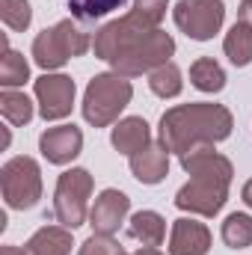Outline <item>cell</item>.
Wrapping results in <instances>:
<instances>
[{"mask_svg": "<svg viewBox=\"0 0 252 255\" xmlns=\"http://www.w3.org/2000/svg\"><path fill=\"white\" fill-rule=\"evenodd\" d=\"M181 166L190 181L175 193V208L196 217H217L229 199L232 187V160L214 148V142H199L181 154Z\"/></svg>", "mask_w": 252, "mask_h": 255, "instance_id": "cell-1", "label": "cell"}, {"mask_svg": "<svg viewBox=\"0 0 252 255\" xmlns=\"http://www.w3.org/2000/svg\"><path fill=\"white\" fill-rule=\"evenodd\" d=\"M235 119L229 107L223 104H208V101H190L166 110L160 116V142L175 151L178 157L199 145V142H220L232 136Z\"/></svg>", "mask_w": 252, "mask_h": 255, "instance_id": "cell-2", "label": "cell"}, {"mask_svg": "<svg viewBox=\"0 0 252 255\" xmlns=\"http://www.w3.org/2000/svg\"><path fill=\"white\" fill-rule=\"evenodd\" d=\"M92 42L95 39L89 36V30H83L71 18H63L33 39V60L39 68L51 71V68H60L74 57H83L92 48Z\"/></svg>", "mask_w": 252, "mask_h": 255, "instance_id": "cell-3", "label": "cell"}, {"mask_svg": "<svg viewBox=\"0 0 252 255\" xmlns=\"http://www.w3.org/2000/svg\"><path fill=\"white\" fill-rule=\"evenodd\" d=\"M133 98L130 80L110 71V74H95L83 92V119L95 128H107L119 119Z\"/></svg>", "mask_w": 252, "mask_h": 255, "instance_id": "cell-4", "label": "cell"}, {"mask_svg": "<svg viewBox=\"0 0 252 255\" xmlns=\"http://www.w3.org/2000/svg\"><path fill=\"white\" fill-rule=\"evenodd\" d=\"M0 190L9 208L15 211H30L42 199V169L33 157L18 154L3 163L0 169Z\"/></svg>", "mask_w": 252, "mask_h": 255, "instance_id": "cell-5", "label": "cell"}, {"mask_svg": "<svg viewBox=\"0 0 252 255\" xmlns=\"http://www.w3.org/2000/svg\"><path fill=\"white\" fill-rule=\"evenodd\" d=\"M89 196H92V175L80 166L65 169L54 190V217L74 232L89 217Z\"/></svg>", "mask_w": 252, "mask_h": 255, "instance_id": "cell-6", "label": "cell"}, {"mask_svg": "<svg viewBox=\"0 0 252 255\" xmlns=\"http://www.w3.org/2000/svg\"><path fill=\"white\" fill-rule=\"evenodd\" d=\"M154 30H160V27H151L142 15H136V12L130 9L125 18H116V21L104 24V27L95 33L92 51H95V57H98V60L113 63L116 57L127 54L136 42H142V39H145L148 33H154Z\"/></svg>", "mask_w": 252, "mask_h": 255, "instance_id": "cell-7", "label": "cell"}, {"mask_svg": "<svg viewBox=\"0 0 252 255\" xmlns=\"http://www.w3.org/2000/svg\"><path fill=\"white\" fill-rule=\"evenodd\" d=\"M172 54H175V39L163 30H154L142 42H136L127 54L116 57L110 65L122 77H139V74H151L154 68L166 65Z\"/></svg>", "mask_w": 252, "mask_h": 255, "instance_id": "cell-8", "label": "cell"}, {"mask_svg": "<svg viewBox=\"0 0 252 255\" xmlns=\"http://www.w3.org/2000/svg\"><path fill=\"white\" fill-rule=\"evenodd\" d=\"M172 18L178 30L187 33L193 42H208L220 33L226 21V6L220 0H178Z\"/></svg>", "mask_w": 252, "mask_h": 255, "instance_id": "cell-9", "label": "cell"}, {"mask_svg": "<svg viewBox=\"0 0 252 255\" xmlns=\"http://www.w3.org/2000/svg\"><path fill=\"white\" fill-rule=\"evenodd\" d=\"M36 101H39V113L45 122H57L65 119L74 107V80L68 74H42L36 80Z\"/></svg>", "mask_w": 252, "mask_h": 255, "instance_id": "cell-10", "label": "cell"}, {"mask_svg": "<svg viewBox=\"0 0 252 255\" xmlns=\"http://www.w3.org/2000/svg\"><path fill=\"white\" fill-rule=\"evenodd\" d=\"M127 211H130V199L122 190L107 187L98 193L95 205L89 208V226L95 235H116L119 226L125 223Z\"/></svg>", "mask_w": 252, "mask_h": 255, "instance_id": "cell-11", "label": "cell"}, {"mask_svg": "<svg viewBox=\"0 0 252 255\" xmlns=\"http://www.w3.org/2000/svg\"><path fill=\"white\" fill-rule=\"evenodd\" d=\"M83 148V130L77 125H57L48 128L42 136H39V151L48 163H57V166H65L71 163Z\"/></svg>", "mask_w": 252, "mask_h": 255, "instance_id": "cell-12", "label": "cell"}, {"mask_svg": "<svg viewBox=\"0 0 252 255\" xmlns=\"http://www.w3.org/2000/svg\"><path fill=\"white\" fill-rule=\"evenodd\" d=\"M130 172L139 184H160L166 175H169V148L157 139V142H148L145 148H139L136 154H130Z\"/></svg>", "mask_w": 252, "mask_h": 255, "instance_id": "cell-13", "label": "cell"}, {"mask_svg": "<svg viewBox=\"0 0 252 255\" xmlns=\"http://www.w3.org/2000/svg\"><path fill=\"white\" fill-rule=\"evenodd\" d=\"M211 250V232L205 223L181 217L172 223L169 235V255H208Z\"/></svg>", "mask_w": 252, "mask_h": 255, "instance_id": "cell-14", "label": "cell"}, {"mask_svg": "<svg viewBox=\"0 0 252 255\" xmlns=\"http://www.w3.org/2000/svg\"><path fill=\"white\" fill-rule=\"evenodd\" d=\"M110 142L119 154H136L139 148H145L151 142V128L142 116H127V119H119L113 133H110Z\"/></svg>", "mask_w": 252, "mask_h": 255, "instance_id": "cell-15", "label": "cell"}, {"mask_svg": "<svg viewBox=\"0 0 252 255\" xmlns=\"http://www.w3.org/2000/svg\"><path fill=\"white\" fill-rule=\"evenodd\" d=\"M74 247L71 232L65 226H42L24 247L27 255H68Z\"/></svg>", "mask_w": 252, "mask_h": 255, "instance_id": "cell-16", "label": "cell"}, {"mask_svg": "<svg viewBox=\"0 0 252 255\" xmlns=\"http://www.w3.org/2000/svg\"><path fill=\"white\" fill-rule=\"evenodd\" d=\"M127 235L142 247H160L166 238V220L157 211H136L127 223Z\"/></svg>", "mask_w": 252, "mask_h": 255, "instance_id": "cell-17", "label": "cell"}, {"mask_svg": "<svg viewBox=\"0 0 252 255\" xmlns=\"http://www.w3.org/2000/svg\"><path fill=\"white\" fill-rule=\"evenodd\" d=\"M223 51H226V57L232 60V65H238V68L250 65L252 63V27L250 24L235 21L232 30H229L226 39H223Z\"/></svg>", "mask_w": 252, "mask_h": 255, "instance_id": "cell-18", "label": "cell"}, {"mask_svg": "<svg viewBox=\"0 0 252 255\" xmlns=\"http://www.w3.org/2000/svg\"><path fill=\"white\" fill-rule=\"evenodd\" d=\"M190 83L199 92H220L226 86V71L214 57H199L190 65Z\"/></svg>", "mask_w": 252, "mask_h": 255, "instance_id": "cell-19", "label": "cell"}, {"mask_svg": "<svg viewBox=\"0 0 252 255\" xmlns=\"http://www.w3.org/2000/svg\"><path fill=\"white\" fill-rule=\"evenodd\" d=\"M0 113L9 125L24 128L30 119H33V101L24 95V92H15V89H3L0 92Z\"/></svg>", "mask_w": 252, "mask_h": 255, "instance_id": "cell-20", "label": "cell"}, {"mask_svg": "<svg viewBox=\"0 0 252 255\" xmlns=\"http://www.w3.org/2000/svg\"><path fill=\"white\" fill-rule=\"evenodd\" d=\"M27 80H30V65L24 60V54L12 51L6 45V39H3V60H0V83H3V89H15V86H21Z\"/></svg>", "mask_w": 252, "mask_h": 255, "instance_id": "cell-21", "label": "cell"}, {"mask_svg": "<svg viewBox=\"0 0 252 255\" xmlns=\"http://www.w3.org/2000/svg\"><path fill=\"white\" fill-rule=\"evenodd\" d=\"M148 89L157 98H175V95H181V89H184L181 68L175 63H166V65H160V68H154L148 74Z\"/></svg>", "mask_w": 252, "mask_h": 255, "instance_id": "cell-22", "label": "cell"}, {"mask_svg": "<svg viewBox=\"0 0 252 255\" xmlns=\"http://www.w3.org/2000/svg\"><path fill=\"white\" fill-rule=\"evenodd\" d=\"M223 244L232 250L252 247V217L250 214H229L223 223Z\"/></svg>", "mask_w": 252, "mask_h": 255, "instance_id": "cell-23", "label": "cell"}, {"mask_svg": "<svg viewBox=\"0 0 252 255\" xmlns=\"http://www.w3.org/2000/svg\"><path fill=\"white\" fill-rule=\"evenodd\" d=\"M65 6H68L71 15L80 18V21H98V18H104V15H110V12L122 9L125 0H65Z\"/></svg>", "mask_w": 252, "mask_h": 255, "instance_id": "cell-24", "label": "cell"}, {"mask_svg": "<svg viewBox=\"0 0 252 255\" xmlns=\"http://www.w3.org/2000/svg\"><path fill=\"white\" fill-rule=\"evenodd\" d=\"M0 18L9 30L15 33H24L33 21V9H30V0H3L0 3Z\"/></svg>", "mask_w": 252, "mask_h": 255, "instance_id": "cell-25", "label": "cell"}, {"mask_svg": "<svg viewBox=\"0 0 252 255\" xmlns=\"http://www.w3.org/2000/svg\"><path fill=\"white\" fill-rule=\"evenodd\" d=\"M122 247L119 241H113V235H92L80 244V253L77 255H119Z\"/></svg>", "mask_w": 252, "mask_h": 255, "instance_id": "cell-26", "label": "cell"}, {"mask_svg": "<svg viewBox=\"0 0 252 255\" xmlns=\"http://www.w3.org/2000/svg\"><path fill=\"white\" fill-rule=\"evenodd\" d=\"M166 6H169V0H133V12L142 15L151 27H160V21L166 15Z\"/></svg>", "mask_w": 252, "mask_h": 255, "instance_id": "cell-27", "label": "cell"}, {"mask_svg": "<svg viewBox=\"0 0 252 255\" xmlns=\"http://www.w3.org/2000/svg\"><path fill=\"white\" fill-rule=\"evenodd\" d=\"M238 21H244V24H250V27H252V0H241Z\"/></svg>", "mask_w": 252, "mask_h": 255, "instance_id": "cell-28", "label": "cell"}, {"mask_svg": "<svg viewBox=\"0 0 252 255\" xmlns=\"http://www.w3.org/2000/svg\"><path fill=\"white\" fill-rule=\"evenodd\" d=\"M241 196H244V202H247V208H252V178L244 184V190H241Z\"/></svg>", "mask_w": 252, "mask_h": 255, "instance_id": "cell-29", "label": "cell"}, {"mask_svg": "<svg viewBox=\"0 0 252 255\" xmlns=\"http://www.w3.org/2000/svg\"><path fill=\"white\" fill-rule=\"evenodd\" d=\"M0 255H27L21 247H0Z\"/></svg>", "mask_w": 252, "mask_h": 255, "instance_id": "cell-30", "label": "cell"}, {"mask_svg": "<svg viewBox=\"0 0 252 255\" xmlns=\"http://www.w3.org/2000/svg\"><path fill=\"white\" fill-rule=\"evenodd\" d=\"M136 255H163L157 247H145V250H136Z\"/></svg>", "mask_w": 252, "mask_h": 255, "instance_id": "cell-31", "label": "cell"}, {"mask_svg": "<svg viewBox=\"0 0 252 255\" xmlns=\"http://www.w3.org/2000/svg\"><path fill=\"white\" fill-rule=\"evenodd\" d=\"M119 255H136V253H119Z\"/></svg>", "mask_w": 252, "mask_h": 255, "instance_id": "cell-32", "label": "cell"}]
</instances>
